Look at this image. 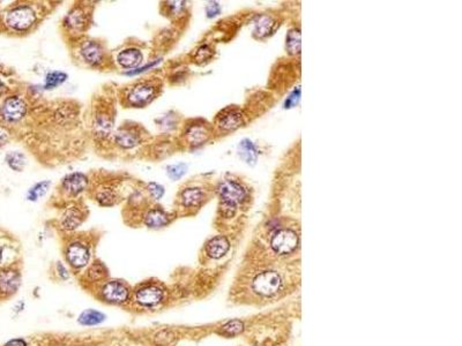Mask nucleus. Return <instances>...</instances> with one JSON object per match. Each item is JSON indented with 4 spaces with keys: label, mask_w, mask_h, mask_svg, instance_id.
I'll use <instances>...</instances> for the list:
<instances>
[{
    "label": "nucleus",
    "mask_w": 462,
    "mask_h": 346,
    "mask_svg": "<svg viewBox=\"0 0 462 346\" xmlns=\"http://www.w3.org/2000/svg\"><path fill=\"white\" fill-rule=\"evenodd\" d=\"M221 11L220 5L217 3H211L208 4V6L206 7V13L208 17H214L217 14H219Z\"/></svg>",
    "instance_id": "nucleus-39"
},
{
    "label": "nucleus",
    "mask_w": 462,
    "mask_h": 346,
    "mask_svg": "<svg viewBox=\"0 0 462 346\" xmlns=\"http://www.w3.org/2000/svg\"><path fill=\"white\" fill-rule=\"evenodd\" d=\"M102 295L103 298L111 304H124L128 300V288L124 285L122 282L111 281L106 283L103 290H102Z\"/></svg>",
    "instance_id": "nucleus-18"
},
{
    "label": "nucleus",
    "mask_w": 462,
    "mask_h": 346,
    "mask_svg": "<svg viewBox=\"0 0 462 346\" xmlns=\"http://www.w3.org/2000/svg\"><path fill=\"white\" fill-rule=\"evenodd\" d=\"M78 55L81 63L91 68H103L108 64V53L103 44L95 39L80 42Z\"/></svg>",
    "instance_id": "nucleus-5"
},
{
    "label": "nucleus",
    "mask_w": 462,
    "mask_h": 346,
    "mask_svg": "<svg viewBox=\"0 0 462 346\" xmlns=\"http://www.w3.org/2000/svg\"><path fill=\"white\" fill-rule=\"evenodd\" d=\"M5 346H27V343L24 339L17 338V339H12L10 341H7Z\"/></svg>",
    "instance_id": "nucleus-41"
},
{
    "label": "nucleus",
    "mask_w": 462,
    "mask_h": 346,
    "mask_svg": "<svg viewBox=\"0 0 462 346\" xmlns=\"http://www.w3.org/2000/svg\"><path fill=\"white\" fill-rule=\"evenodd\" d=\"M212 55H213L212 48L208 45H202V46H200L197 51H195L194 59L197 63H202V61L211 59Z\"/></svg>",
    "instance_id": "nucleus-35"
},
{
    "label": "nucleus",
    "mask_w": 462,
    "mask_h": 346,
    "mask_svg": "<svg viewBox=\"0 0 462 346\" xmlns=\"http://www.w3.org/2000/svg\"><path fill=\"white\" fill-rule=\"evenodd\" d=\"M164 7L168 12V14L175 17L176 15H179L185 10V3L184 2H169L164 3Z\"/></svg>",
    "instance_id": "nucleus-34"
},
{
    "label": "nucleus",
    "mask_w": 462,
    "mask_h": 346,
    "mask_svg": "<svg viewBox=\"0 0 462 346\" xmlns=\"http://www.w3.org/2000/svg\"><path fill=\"white\" fill-rule=\"evenodd\" d=\"M121 185L112 180L95 185L91 189L93 199L102 207H112L119 203L122 199Z\"/></svg>",
    "instance_id": "nucleus-7"
},
{
    "label": "nucleus",
    "mask_w": 462,
    "mask_h": 346,
    "mask_svg": "<svg viewBox=\"0 0 462 346\" xmlns=\"http://www.w3.org/2000/svg\"><path fill=\"white\" fill-rule=\"evenodd\" d=\"M113 143L123 150L136 148L142 142V132L137 125H123L112 133Z\"/></svg>",
    "instance_id": "nucleus-9"
},
{
    "label": "nucleus",
    "mask_w": 462,
    "mask_h": 346,
    "mask_svg": "<svg viewBox=\"0 0 462 346\" xmlns=\"http://www.w3.org/2000/svg\"><path fill=\"white\" fill-rule=\"evenodd\" d=\"M50 187H51L50 180L39 181V183L35 184L33 187L28 190V193H27V199L32 202H36L39 199L45 196Z\"/></svg>",
    "instance_id": "nucleus-24"
},
{
    "label": "nucleus",
    "mask_w": 462,
    "mask_h": 346,
    "mask_svg": "<svg viewBox=\"0 0 462 346\" xmlns=\"http://www.w3.org/2000/svg\"><path fill=\"white\" fill-rule=\"evenodd\" d=\"M68 79V75L60 72V70H53L49 73L45 77V82H44V89L51 90L63 84L66 80Z\"/></svg>",
    "instance_id": "nucleus-25"
},
{
    "label": "nucleus",
    "mask_w": 462,
    "mask_h": 346,
    "mask_svg": "<svg viewBox=\"0 0 462 346\" xmlns=\"http://www.w3.org/2000/svg\"><path fill=\"white\" fill-rule=\"evenodd\" d=\"M8 139H10V133L5 127H0V147L5 144Z\"/></svg>",
    "instance_id": "nucleus-40"
},
{
    "label": "nucleus",
    "mask_w": 462,
    "mask_h": 346,
    "mask_svg": "<svg viewBox=\"0 0 462 346\" xmlns=\"http://www.w3.org/2000/svg\"><path fill=\"white\" fill-rule=\"evenodd\" d=\"M239 154L246 159L247 163L251 161H256V149L253 147L252 142L248 140H244L241 145H239Z\"/></svg>",
    "instance_id": "nucleus-32"
},
{
    "label": "nucleus",
    "mask_w": 462,
    "mask_h": 346,
    "mask_svg": "<svg viewBox=\"0 0 462 346\" xmlns=\"http://www.w3.org/2000/svg\"><path fill=\"white\" fill-rule=\"evenodd\" d=\"M87 212L78 203H70V205L64 208L60 216V226L65 231H74L77 230L80 225L86 219Z\"/></svg>",
    "instance_id": "nucleus-13"
},
{
    "label": "nucleus",
    "mask_w": 462,
    "mask_h": 346,
    "mask_svg": "<svg viewBox=\"0 0 462 346\" xmlns=\"http://www.w3.org/2000/svg\"><path fill=\"white\" fill-rule=\"evenodd\" d=\"M6 162L12 170L21 172L26 166L27 158L25 155L20 152H12L10 154H7Z\"/></svg>",
    "instance_id": "nucleus-27"
},
{
    "label": "nucleus",
    "mask_w": 462,
    "mask_h": 346,
    "mask_svg": "<svg viewBox=\"0 0 462 346\" xmlns=\"http://www.w3.org/2000/svg\"><path fill=\"white\" fill-rule=\"evenodd\" d=\"M88 275L93 278V279H97L103 277L105 275V269L102 264H94L93 267L88 270Z\"/></svg>",
    "instance_id": "nucleus-36"
},
{
    "label": "nucleus",
    "mask_w": 462,
    "mask_h": 346,
    "mask_svg": "<svg viewBox=\"0 0 462 346\" xmlns=\"http://www.w3.org/2000/svg\"><path fill=\"white\" fill-rule=\"evenodd\" d=\"M162 91V82L157 79L141 80L125 87L121 101L125 108H146L157 98Z\"/></svg>",
    "instance_id": "nucleus-1"
},
{
    "label": "nucleus",
    "mask_w": 462,
    "mask_h": 346,
    "mask_svg": "<svg viewBox=\"0 0 462 346\" xmlns=\"http://www.w3.org/2000/svg\"><path fill=\"white\" fill-rule=\"evenodd\" d=\"M145 190L147 193L148 199H152L153 201H159L164 196V193H166L164 186L157 183H148L145 186Z\"/></svg>",
    "instance_id": "nucleus-30"
},
{
    "label": "nucleus",
    "mask_w": 462,
    "mask_h": 346,
    "mask_svg": "<svg viewBox=\"0 0 462 346\" xmlns=\"http://www.w3.org/2000/svg\"><path fill=\"white\" fill-rule=\"evenodd\" d=\"M244 123V117L241 112L230 111L222 114L219 119V127L223 131H234Z\"/></svg>",
    "instance_id": "nucleus-22"
},
{
    "label": "nucleus",
    "mask_w": 462,
    "mask_h": 346,
    "mask_svg": "<svg viewBox=\"0 0 462 346\" xmlns=\"http://www.w3.org/2000/svg\"><path fill=\"white\" fill-rule=\"evenodd\" d=\"M282 285L280 275L274 271H265L258 275L253 281V290L264 296L274 295Z\"/></svg>",
    "instance_id": "nucleus-11"
},
{
    "label": "nucleus",
    "mask_w": 462,
    "mask_h": 346,
    "mask_svg": "<svg viewBox=\"0 0 462 346\" xmlns=\"http://www.w3.org/2000/svg\"><path fill=\"white\" fill-rule=\"evenodd\" d=\"M205 200V192L202 188L197 187V186H188V187L180 188L178 195H177V201L179 206L184 209H194L201 206V203Z\"/></svg>",
    "instance_id": "nucleus-16"
},
{
    "label": "nucleus",
    "mask_w": 462,
    "mask_h": 346,
    "mask_svg": "<svg viewBox=\"0 0 462 346\" xmlns=\"http://www.w3.org/2000/svg\"><path fill=\"white\" fill-rule=\"evenodd\" d=\"M159 61H161L159 59L154 60L153 63H149V64H147L146 66H141V67L136 68V69H134V70H128V72H125V74H126V75H131V77H133V75L141 74V73L146 72V70H148V69H150V68L155 67V66H156V65L159 63Z\"/></svg>",
    "instance_id": "nucleus-38"
},
{
    "label": "nucleus",
    "mask_w": 462,
    "mask_h": 346,
    "mask_svg": "<svg viewBox=\"0 0 462 346\" xmlns=\"http://www.w3.org/2000/svg\"><path fill=\"white\" fill-rule=\"evenodd\" d=\"M2 259H3V252H2V248H0V262H2Z\"/></svg>",
    "instance_id": "nucleus-43"
},
{
    "label": "nucleus",
    "mask_w": 462,
    "mask_h": 346,
    "mask_svg": "<svg viewBox=\"0 0 462 346\" xmlns=\"http://www.w3.org/2000/svg\"><path fill=\"white\" fill-rule=\"evenodd\" d=\"M183 136L186 143L192 145V147H198V145L203 144L208 140L210 133L203 125L193 123V125H189L185 128Z\"/></svg>",
    "instance_id": "nucleus-20"
},
{
    "label": "nucleus",
    "mask_w": 462,
    "mask_h": 346,
    "mask_svg": "<svg viewBox=\"0 0 462 346\" xmlns=\"http://www.w3.org/2000/svg\"><path fill=\"white\" fill-rule=\"evenodd\" d=\"M188 164L185 163H178V164H171V165L167 166V175L169 178L173 181L179 180L185 176V173L188 172Z\"/></svg>",
    "instance_id": "nucleus-29"
},
{
    "label": "nucleus",
    "mask_w": 462,
    "mask_h": 346,
    "mask_svg": "<svg viewBox=\"0 0 462 346\" xmlns=\"http://www.w3.org/2000/svg\"><path fill=\"white\" fill-rule=\"evenodd\" d=\"M287 48L290 55H297L301 51V33L299 30L292 29L288 33Z\"/></svg>",
    "instance_id": "nucleus-28"
},
{
    "label": "nucleus",
    "mask_w": 462,
    "mask_h": 346,
    "mask_svg": "<svg viewBox=\"0 0 462 346\" xmlns=\"http://www.w3.org/2000/svg\"><path fill=\"white\" fill-rule=\"evenodd\" d=\"M244 330V323L238 320L229 321L228 323L222 327V332L228 336H236L239 335Z\"/></svg>",
    "instance_id": "nucleus-31"
},
{
    "label": "nucleus",
    "mask_w": 462,
    "mask_h": 346,
    "mask_svg": "<svg viewBox=\"0 0 462 346\" xmlns=\"http://www.w3.org/2000/svg\"><path fill=\"white\" fill-rule=\"evenodd\" d=\"M104 318L105 316L102 313L97 312V310L94 309H88L84 310V312L80 315L79 322L83 326H94L99 325L102 321H104Z\"/></svg>",
    "instance_id": "nucleus-26"
},
{
    "label": "nucleus",
    "mask_w": 462,
    "mask_h": 346,
    "mask_svg": "<svg viewBox=\"0 0 462 346\" xmlns=\"http://www.w3.org/2000/svg\"><path fill=\"white\" fill-rule=\"evenodd\" d=\"M299 96H301V89L297 88V90L292 91V94L288 97L287 101L284 102V108L286 109H290L292 106H295L299 101Z\"/></svg>",
    "instance_id": "nucleus-37"
},
{
    "label": "nucleus",
    "mask_w": 462,
    "mask_h": 346,
    "mask_svg": "<svg viewBox=\"0 0 462 346\" xmlns=\"http://www.w3.org/2000/svg\"><path fill=\"white\" fill-rule=\"evenodd\" d=\"M90 12L89 7L83 6L81 4L73 6L68 11L63 20V28L65 33L70 34L73 37H80V35L86 33L89 28Z\"/></svg>",
    "instance_id": "nucleus-6"
},
{
    "label": "nucleus",
    "mask_w": 462,
    "mask_h": 346,
    "mask_svg": "<svg viewBox=\"0 0 462 346\" xmlns=\"http://www.w3.org/2000/svg\"><path fill=\"white\" fill-rule=\"evenodd\" d=\"M114 125L113 110L106 103H100L93 113L91 130L96 140L105 141L112 136Z\"/></svg>",
    "instance_id": "nucleus-4"
},
{
    "label": "nucleus",
    "mask_w": 462,
    "mask_h": 346,
    "mask_svg": "<svg viewBox=\"0 0 462 346\" xmlns=\"http://www.w3.org/2000/svg\"><path fill=\"white\" fill-rule=\"evenodd\" d=\"M38 21V12L32 5H17L6 13L7 27L16 33H27Z\"/></svg>",
    "instance_id": "nucleus-2"
},
{
    "label": "nucleus",
    "mask_w": 462,
    "mask_h": 346,
    "mask_svg": "<svg viewBox=\"0 0 462 346\" xmlns=\"http://www.w3.org/2000/svg\"><path fill=\"white\" fill-rule=\"evenodd\" d=\"M28 106L20 96H11L4 101L0 115L6 122H17L26 117Z\"/></svg>",
    "instance_id": "nucleus-10"
},
{
    "label": "nucleus",
    "mask_w": 462,
    "mask_h": 346,
    "mask_svg": "<svg viewBox=\"0 0 462 346\" xmlns=\"http://www.w3.org/2000/svg\"><path fill=\"white\" fill-rule=\"evenodd\" d=\"M230 242L224 236H216L212 238L206 245L207 255L212 259H221L229 252Z\"/></svg>",
    "instance_id": "nucleus-21"
},
{
    "label": "nucleus",
    "mask_w": 462,
    "mask_h": 346,
    "mask_svg": "<svg viewBox=\"0 0 462 346\" xmlns=\"http://www.w3.org/2000/svg\"><path fill=\"white\" fill-rule=\"evenodd\" d=\"M66 259L67 262L75 269L86 267L90 260V250L86 243L73 241L66 247Z\"/></svg>",
    "instance_id": "nucleus-14"
},
{
    "label": "nucleus",
    "mask_w": 462,
    "mask_h": 346,
    "mask_svg": "<svg viewBox=\"0 0 462 346\" xmlns=\"http://www.w3.org/2000/svg\"><path fill=\"white\" fill-rule=\"evenodd\" d=\"M20 285V276L13 270H5L0 274V288L6 293H12Z\"/></svg>",
    "instance_id": "nucleus-23"
},
{
    "label": "nucleus",
    "mask_w": 462,
    "mask_h": 346,
    "mask_svg": "<svg viewBox=\"0 0 462 346\" xmlns=\"http://www.w3.org/2000/svg\"><path fill=\"white\" fill-rule=\"evenodd\" d=\"M115 63L123 69L134 70L141 67L144 63V52L139 47L128 46L119 51L115 56Z\"/></svg>",
    "instance_id": "nucleus-15"
},
{
    "label": "nucleus",
    "mask_w": 462,
    "mask_h": 346,
    "mask_svg": "<svg viewBox=\"0 0 462 346\" xmlns=\"http://www.w3.org/2000/svg\"><path fill=\"white\" fill-rule=\"evenodd\" d=\"M135 300L144 307H154L162 303L163 291L162 288L155 285L142 286L135 292Z\"/></svg>",
    "instance_id": "nucleus-19"
},
{
    "label": "nucleus",
    "mask_w": 462,
    "mask_h": 346,
    "mask_svg": "<svg viewBox=\"0 0 462 346\" xmlns=\"http://www.w3.org/2000/svg\"><path fill=\"white\" fill-rule=\"evenodd\" d=\"M5 89H6L5 84H4V82L2 81V79H0V97H2L4 92H5Z\"/></svg>",
    "instance_id": "nucleus-42"
},
{
    "label": "nucleus",
    "mask_w": 462,
    "mask_h": 346,
    "mask_svg": "<svg viewBox=\"0 0 462 346\" xmlns=\"http://www.w3.org/2000/svg\"><path fill=\"white\" fill-rule=\"evenodd\" d=\"M272 20L269 19L267 16H263L260 17L259 21L257 22L256 24V30L255 33L258 37H264L270 32V27H272Z\"/></svg>",
    "instance_id": "nucleus-33"
},
{
    "label": "nucleus",
    "mask_w": 462,
    "mask_h": 346,
    "mask_svg": "<svg viewBox=\"0 0 462 346\" xmlns=\"http://www.w3.org/2000/svg\"><path fill=\"white\" fill-rule=\"evenodd\" d=\"M217 193L221 199V209L225 217H231L238 206L245 200L246 190L234 180H224L220 184Z\"/></svg>",
    "instance_id": "nucleus-3"
},
{
    "label": "nucleus",
    "mask_w": 462,
    "mask_h": 346,
    "mask_svg": "<svg viewBox=\"0 0 462 346\" xmlns=\"http://www.w3.org/2000/svg\"><path fill=\"white\" fill-rule=\"evenodd\" d=\"M297 245H298V236L294 231L288 229L278 231L270 240V246L274 252L281 255L290 254L296 250Z\"/></svg>",
    "instance_id": "nucleus-12"
},
{
    "label": "nucleus",
    "mask_w": 462,
    "mask_h": 346,
    "mask_svg": "<svg viewBox=\"0 0 462 346\" xmlns=\"http://www.w3.org/2000/svg\"><path fill=\"white\" fill-rule=\"evenodd\" d=\"M172 221V214L159 206H154L145 212L144 223L149 229L158 230L166 228Z\"/></svg>",
    "instance_id": "nucleus-17"
},
{
    "label": "nucleus",
    "mask_w": 462,
    "mask_h": 346,
    "mask_svg": "<svg viewBox=\"0 0 462 346\" xmlns=\"http://www.w3.org/2000/svg\"><path fill=\"white\" fill-rule=\"evenodd\" d=\"M90 180L82 172H73L65 176L60 181L61 193L68 199H77L83 192L89 190Z\"/></svg>",
    "instance_id": "nucleus-8"
}]
</instances>
